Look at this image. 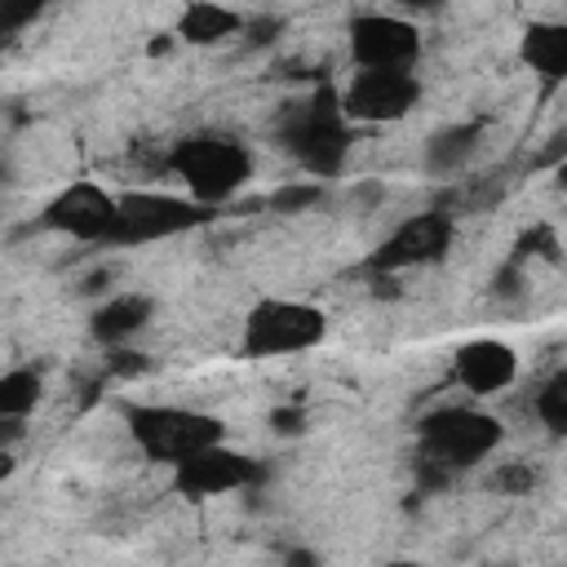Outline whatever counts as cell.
Segmentation results:
<instances>
[{
  "label": "cell",
  "mask_w": 567,
  "mask_h": 567,
  "mask_svg": "<svg viewBox=\"0 0 567 567\" xmlns=\"http://www.w3.org/2000/svg\"><path fill=\"white\" fill-rule=\"evenodd\" d=\"M505 443L501 416L470 408V403H447L434 408L416 421V487L421 492H443L456 474L474 470Z\"/></svg>",
  "instance_id": "1"
},
{
  "label": "cell",
  "mask_w": 567,
  "mask_h": 567,
  "mask_svg": "<svg viewBox=\"0 0 567 567\" xmlns=\"http://www.w3.org/2000/svg\"><path fill=\"white\" fill-rule=\"evenodd\" d=\"M275 142L310 173V177H341L350 146H354V120L341 106V89L337 84H315L306 97L284 102L275 111Z\"/></svg>",
  "instance_id": "2"
},
{
  "label": "cell",
  "mask_w": 567,
  "mask_h": 567,
  "mask_svg": "<svg viewBox=\"0 0 567 567\" xmlns=\"http://www.w3.org/2000/svg\"><path fill=\"white\" fill-rule=\"evenodd\" d=\"M164 173L182 177L186 195H195L199 204L221 208V204H230L248 186V177H252V151L239 137H230V133L204 128V133H186V137H177L168 146Z\"/></svg>",
  "instance_id": "3"
},
{
  "label": "cell",
  "mask_w": 567,
  "mask_h": 567,
  "mask_svg": "<svg viewBox=\"0 0 567 567\" xmlns=\"http://www.w3.org/2000/svg\"><path fill=\"white\" fill-rule=\"evenodd\" d=\"M120 416L133 434V443L142 447V456L159 461V465H177L190 452L221 443L226 439V421L199 408H177V403H120Z\"/></svg>",
  "instance_id": "4"
},
{
  "label": "cell",
  "mask_w": 567,
  "mask_h": 567,
  "mask_svg": "<svg viewBox=\"0 0 567 567\" xmlns=\"http://www.w3.org/2000/svg\"><path fill=\"white\" fill-rule=\"evenodd\" d=\"M328 315L297 297H261L244 315L239 332V359H284L323 346Z\"/></svg>",
  "instance_id": "5"
},
{
  "label": "cell",
  "mask_w": 567,
  "mask_h": 567,
  "mask_svg": "<svg viewBox=\"0 0 567 567\" xmlns=\"http://www.w3.org/2000/svg\"><path fill=\"white\" fill-rule=\"evenodd\" d=\"M217 217L213 204H199L195 195H168V190H124L120 195V221L111 230L106 248H137L155 239H173L186 230H199Z\"/></svg>",
  "instance_id": "6"
},
{
  "label": "cell",
  "mask_w": 567,
  "mask_h": 567,
  "mask_svg": "<svg viewBox=\"0 0 567 567\" xmlns=\"http://www.w3.org/2000/svg\"><path fill=\"white\" fill-rule=\"evenodd\" d=\"M456 239V217L447 208H425L412 213L408 221H399L363 261V275H399V270H416V266H439L447 261Z\"/></svg>",
  "instance_id": "7"
},
{
  "label": "cell",
  "mask_w": 567,
  "mask_h": 567,
  "mask_svg": "<svg viewBox=\"0 0 567 567\" xmlns=\"http://www.w3.org/2000/svg\"><path fill=\"white\" fill-rule=\"evenodd\" d=\"M266 483V465L257 456H244L235 447L221 443H208L199 452H190L186 461L173 465V492L186 496V501H213V496H226V492H252Z\"/></svg>",
  "instance_id": "8"
},
{
  "label": "cell",
  "mask_w": 567,
  "mask_h": 567,
  "mask_svg": "<svg viewBox=\"0 0 567 567\" xmlns=\"http://www.w3.org/2000/svg\"><path fill=\"white\" fill-rule=\"evenodd\" d=\"M120 221V195H111L106 186L80 177L71 186H62L35 217L40 230L80 239V244H111V230Z\"/></svg>",
  "instance_id": "9"
},
{
  "label": "cell",
  "mask_w": 567,
  "mask_h": 567,
  "mask_svg": "<svg viewBox=\"0 0 567 567\" xmlns=\"http://www.w3.org/2000/svg\"><path fill=\"white\" fill-rule=\"evenodd\" d=\"M346 35L359 71H412L421 58V31L399 13H354Z\"/></svg>",
  "instance_id": "10"
},
{
  "label": "cell",
  "mask_w": 567,
  "mask_h": 567,
  "mask_svg": "<svg viewBox=\"0 0 567 567\" xmlns=\"http://www.w3.org/2000/svg\"><path fill=\"white\" fill-rule=\"evenodd\" d=\"M421 102V80L412 71H354L341 84V106L354 124L408 120Z\"/></svg>",
  "instance_id": "11"
},
{
  "label": "cell",
  "mask_w": 567,
  "mask_h": 567,
  "mask_svg": "<svg viewBox=\"0 0 567 567\" xmlns=\"http://www.w3.org/2000/svg\"><path fill=\"white\" fill-rule=\"evenodd\" d=\"M514 377H518V350L509 341L474 337V341L456 346V354H452V381L461 390H470L474 399H487V394L514 385Z\"/></svg>",
  "instance_id": "12"
},
{
  "label": "cell",
  "mask_w": 567,
  "mask_h": 567,
  "mask_svg": "<svg viewBox=\"0 0 567 567\" xmlns=\"http://www.w3.org/2000/svg\"><path fill=\"white\" fill-rule=\"evenodd\" d=\"M518 62L536 75L540 102L567 84V18H536L518 35Z\"/></svg>",
  "instance_id": "13"
},
{
  "label": "cell",
  "mask_w": 567,
  "mask_h": 567,
  "mask_svg": "<svg viewBox=\"0 0 567 567\" xmlns=\"http://www.w3.org/2000/svg\"><path fill=\"white\" fill-rule=\"evenodd\" d=\"M155 319V297L151 292H111L89 310V337L106 350L133 341L146 323Z\"/></svg>",
  "instance_id": "14"
},
{
  "label": "cell",
  "mask_w": 567,
  "mask_h": 567,
  "mask_svg": "<svg viewBox=\"0 0 567 567\" xmlns=\"http://www.w3.org/2000/svg\"><path fill=\"white\" fill-rule=\"evenodd\" d=\"M487 137V120H456V124H443L425 137V151H421V164L430 177H456L470 168V159L478 155Z\"/></svg>",
  "instance_id": "15"
},
{
  "label": "cell",
  "mask_w": 567,
  "mask_h": 567,
  "mask_svg": "<svg viewBox=\"0 0 567 567\" xmlns=\"http://www.w3.org/2000/svg\"><path fill=\"white\" fill-rule=\"evenodd\" d=\"M514 190V168H487V173H461L452 177V186L439 195V208H447L452 217H483L496 204H505V195Z\"/></svg>",
  "instance_id": "16"
},
{
  "label": "cell",
  "mask_w": 567,
  "mask_h": 567,
  "mask_svg": "<svg viewBox=\"0 0 567 567\" xmlns=\"http://www.w3.org/2000/svg\"><path fill=\"white\" fill-rule=\"evenodd\" d=\"M248 18H239L230 4L221 0H186L177 22H173V35L190 49H213V44H226L230 35L244 31Z\"/></svg>",
  "instance_id": "17"
},
{
  "label": "cell",
  "mask_w": 567,
  "mask_h": 567,
  "mask_svg": "<svg viewBox=\"0 0 567 567\" xmlns=\"http://www.w3.org/2000/svg\"><path fill=\"white\" fill-rule=\"evenodd\" d=\"M40 394H44L40 368H9L0 377V416H31Z\"/></svg>",
  "instance_id": "18"
},
{
  "label": "cell",
  "mask_w": 567,
  "mask_h": 567,
  "mask_svg": "<svg viewBox=\"0 0 567 567\" xmlns=\"http://www.w3.org/2000/svg\"><path fill=\"white\" fill-rule=\"evenodd\" d=\"M536 416L554 439H567V368H558L540 390H536Z\"/></svg>",
  "instance_id": "19"
},
{
  "label": "cell",
  "mask_w": 567,
  "mask_h": 567,
  "mask_svg": "<svg viewBox=\"0 0 567 567\" xmlns=\"http://www.w3.org/2000/svg\"><path fill=\"white\" fill-rule=\"evenodd\" d=\"M323 199H328V182L315 177V182H288V186L270 190L261 204H266L270 213H306V208H319Z\"/></svg>",
  "instance_id": "20"
},
{
  "label": "cell",
  "mask_w": 567,
  "mask_h": 567,
  "mask_svg": "<svg viewBox=\"0 0 567 567\" xmlns=\"http://www.w3.org/2000/svg\"><path fill=\"white\" fill-rule=\"evenodd\" d=\"M514 261H563V252H558V230L549 226V221H536V226H527L523 235H518V244H514V252H509Z\"/></svg>",
  "instance_id": "21"
},
{
  "label": "cell",
  "mask_w": 567,
  "mask_h": 567,
  "mask_svg": "<svg viewBox=\"0 0 567 567\" xmlns=\"http://www.w3.org/2000/svg\"><path fill=\"white\" fill-rule=\"evenodd\" d=\"M536 483H540V470L527 465V461H505V465H496L492 478H487V487L501 492V496H527Z\"/></svg>",
  "instance_id": "22"
},
{
  "label": "cell",
  "mask_w": 567,
  "mask_h": 567,
  "mask_svg": "<svg viewBox=\"0 0 567 567\" xmlns=\"http://www.w3.org/2000/svg\"><path fill=\"white\" fill-rule=\"evenodd\" d=\"M49 9V0H0V35L13 40L22 27H31L40 13Z\"/></svg>",
  "instance_id": "23"
},
{
  "label": "cell",
  "mask_w": 567,
  "mask_h": 567,
  "mask_svg": "<svg viewBox=\"0 0 567 567\" xmlns=\"http://www.w3.org/2000/svg\"><path fill=\"white\" fill-rule=\"evenodd\" d=\"M523 261H514V257H505L501 261V270L492 275V297H501V301H514L518 292H523Z\"/></svg>",
  "instance_id": "24"
},
{
  "label": "cell",
  "mask_w": 567,
  "mask_h": 567,
  "mask_svg": "<svg viewBox=\"0 0 567 567\" xmlns=\"http://www.w3.org/2000/svg\"><path fill=\"white\" fill-rule=\"evenodd\" d=\"M563 159H567V124L545 137V146L532 155V168H558Z\"/></svg>",
  "instance_id": "25"
},
{
  "label": "cell",
  "mask_w": 567,
  "mask_h": 567,
  "mask_svg": "<svg viewBox=\"0 0 567 567\" xmlns=\"http://www.w3.org/2000/svg\"><path fill=\"white\" fill-rule=\"evenodd\" d=\"M275 35H284V18H248L244 22V40L248 44H270Z\"/></svg>",
  "instance_id": "26"
},
{
  "label": "cell",
  "mask_w": 567,
  "mask_h": 567,
  "mask_svg": "<svg viewBox=\"0 0 567 567\" xmlns=\"http://www.w3.org/2000/svg\"><path fill=\"white\" fill-rule=\"evenodd\" d=\"M270 430L284 434V439H297V434L306 430V412H301V408H275V412H270Z\"/></svg>",
  "instance_id": "27"
},
{
  "label": "cell",
  "mask_w": 567,
  "mask_h": 567,
  "mask_svg": "<svg viewBox=\"0 0 567 567\" xmlns=\"http://www.w3.org/2000/svg\"><path fill=\"white\" fill-rule=\"evenodd\" d=\"M394 4H403V9H412V13H439L447 0H394Z\"/></svg>",
  "instance_id": "28"
},
{
  "label": "cell",
  "mask_w": 567,
  "mask_h": 567,
  "mask_svg": "<svg viewBox=\"0 0 567 567\" xmlns=\"http://www.w3.org/2000/svg\"><path fill=\"white\" fill-rule=\"evenodd\" d=\"M554 173H558V186H567V159H563V164H558Z\"/></svg>",
  "instance_id": "29"
}]
</instances>
